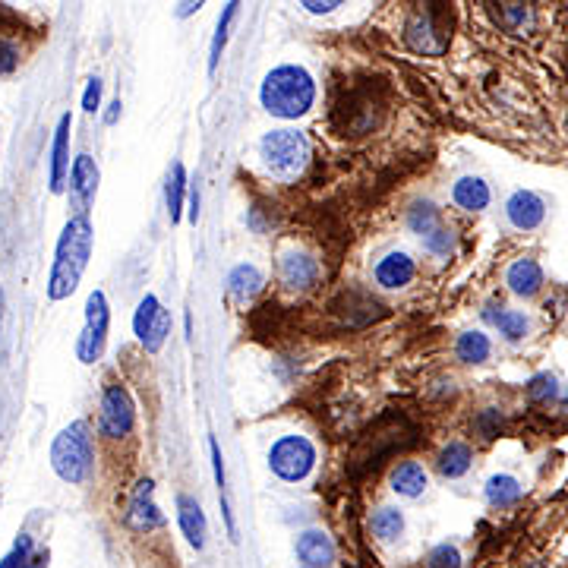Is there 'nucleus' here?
I'll list each match as a JSON object with an SVG mask.
<instances>
[{"label":"nucleus","mask_w":568,"mask_h":568,"mask_svg":"<svg viewBox=\"0 0 568 568\" xmlns=\"http://www.w3.org/2000/svg\"><path fill=\"white\" fill-rule=\"evenodd\" d=\"M89 253H92V225L89 215H73L67 221L64 234L57 240V253H54V269L48 278V297L51 300H64L79 288V278H83L89 266Z\"/></svg>","instance_id":"obj_1"},{"label":"nucleus","mask_w":568,"mask_h":568,"mask_svg":"<svg viewBox=\"0 0 568 568\" xmlns=\"http://www.w3.org/2000/svg\"><path fill=\"white\" fill-rule=\"evenodd\" d=\"M259 101L272 117L297 120L303 117L316 101V83L313 76L297 64H281L272 73H266L259 89Z\"/></svg>","instance_id":"obj_2"},{"label":"nucleus","mask_w":568,"mask_h":568,"mask_svg":"<svg viewBox=\"0 0 568 568\" xmlns=\"http://www.w3.org/2000/svg\"><path fill=\"white\" fill-rule=\"evenodd\" d=\"M51 468L64 483H83L92 471V436L83 420L57 433L51 445Z\"/></svg>","instance_id":"obj_3"},{"label":"nucleus","mask_w":568,"mask_h":568,"mask_svg":"<svg viewBox=\"0 0 568 568\" xmlns=\"http://www.w3.org/2000/svg\"><path fill=\"white\" fill-rule=\"evenodd\" d=\"M259 155L262 161L275 171V174H294L307 165L310 158V142L297 130H272L262 136L259 142Z\"/></svg>","instance_id":"obj_4"},{"label":"nucleus","mask_w":568,"mask_h":568,"mask_svg":"<svg viewBox=\"0 0 568 568\" xmlns=\"http://www.w3.org/2000/svg\"><path fill=\"white\" fill-rule=\"evenodd\" d=\"M313 464H316V449H313V442L303 436H281L269 449V468L284 483L307 480Z\"/></svg>","instance_id":"obj_5"},{"label":"nucleus","mask_w":568,"mask_h":568,"mask_svg":"<svg viewBox=\"0 0 568 568\" xmlns=\"http://www.w3.org/2000/svg\"><path fill=\"white\" fill-rule=\"evenodd\" d=\"M108 322H111V313H108V300L101 291H92L89 300H86V329L79 335V344H76V354L83 363H95L105 351V341H108Z\"/></svg>","instance_id":"obj_6"},{"label":"nucleus","mask_w":568,"mask_h":568,"mask_svg":"<svg viewBox=\"0 0 568 568\" xmlns=\"http://www.w3.org/2000/svg\"><path fill=\"white\" fill-rule=\"evenodd\" d=\"M408 225L414 234H420L423 247L436 253V256H449L452 253V231L442 225V215L433 202H414L408 212Z\"/></svg>","instance_id":"obj_7"},{"label":"nucleus","mask_w":568,"mask_h":568,"mask_svg":"<svg viewBox=\"0 0 568 568\" xmlns=\"http://www.w3.org/2000/svg\"><path fill=\"white\" fill-rule=\"evenodd\" d=\"M136 408L127 395L124 385H108L105 395H101V433L108 439H124L133 430Z\"/></svg>","instance_id":"obj_8"},{"label":"nucleus","mask_w":568,"mask_h":568,"mask_svg":"<svg viewBox=\"0 0 568 568\" xmlns=\"http://www.w3.org/2000/svg\"><path fill=\"white\" fill-rule=\"evenodd\" d=\"M404 42H408L417 54L436 57V54H442L445 48H449V35H445V32L436 26V13H433V10H423V13H417L411 23H408Z\"/></svg>","instance_id":"obj_9"},{"label":"nucleus","mask_w":568,"mask_h":568,"mask_svg":"<svg viewBox=\"0 0 568 568\" xmlns=\"http://www.w3.org/2000/svg\"><path fill=\"white\" fill-rule=\"evenodd\" d=\"M152 493H155L152 480H139L133 496H130V505H127V524L139 534H149V531H155V527H161V521H165L158 512Z\"/></svg>","instance_id":"obj_10"},{"label":"nucleus","mask_w":568,"mask_h":568,"mask_svg":"<svg viewBox=\"0 0 568 568\" xmlns=\"http://www.w3.org/2000/svg\"><path fill=\"white\" fill-rule=\"evenodd\" d=\"M95 190H98V168H95L92 155H76L73 168H70V199H73L76 215L89 212Z\"/></svg>","instance_id":"obj_11"},{"label":"nucleus","mask_w":568,"mask_h":568,"mask_svg":"<svg viewBox=\"0 0 568 568\" xmlns=\"http://www.w3.org/2000/svg\"><path fill=\"white\" fill-rule=\"evenodd\" d=\"M505 215H509L512 228L534 231V228L543 225V218H546V202L531 190H515L509 196V202H505Z\"/></svg>","instance_id":"obj_12"},{"label":"nucleus","mask_w":568,"mask_h":568,"mask_svg":"<svg viewBox=\"0 0 568 568\" xmlns=\"http://www.w3.org/2000/svg\"><path fill=\"white\" fill-rule=\"evenodd\" d=\"M297 559L303 568H329L335 562V543L326 531H303L297 537Z\"/></svg>","instance_id":"obj_13"},{"label":"nucleus","mask_w":568,"mask_h":568,"mask_svg":"<svg viewBox=\"0 0 568 568\" xmlns=\"http://www.w3.org/2000/svg\"><path fill=\"white\" fill-rule=\"evenodd\" d=\"M177 521H180V531H184L187 543L202 550L206 546V534H209V524H206V512L193 496H177Z\"/></svg>","instance_id":"obj_14"},{"label":"nucleus","mask_w":568,"mask_h":568,"mask_svg":"<svg viewBox=\"0 0 568 568\" xmlns=\"http://www.w3.org/2000/svg\"><path fill=\"white\" fill-rule=\"evenodd\" d=\"M414 272H417V266L408 253H389L376 262V281L389 291H398L404 284H411Z\"/></svg>","instance_id":"obj_15"},{"label":"nucleus","mask_w":568,"mask_h":568,"mask_svg":"<svg viewBox=\"0 0 568 568\" xmlns=\"http://www.w3.org/2000/svg\"><path fill=\"white\" fill-rule=\"evenodd\" d=\"M281 278L288 288H297V291H307L316 284L319 278V266L316 259L307 256V253H284L281 259Z\"/></svg>","instance_id":"obj_16"},{"label":"nucleus","mask_w":568,"mask_h":568,"mask_svg":"<svg viewBox=\"0 0 568 568\" xmlns=\"http://www.w3.org/2000/svg\"><path fill=\"white\" fill-rule=\"evenodd\" d=\"M505 284L515 297H534L543 288V272L534 259H515L505 272Z\"/></svg>","instance_id":"obj_17"},{"label":"nucleus","mask_w":568,"mask_h":568,"mask_svg":"<svg viewBox=\"0 0 568 568\" xmlns=\"http://www.w3.org/2000/svg\"><path fill=\"white\" fill-rule=\"evenodd\" d=\"M70 127H73V120H70V114H64L57 124L54 149H51V190L54 193H60V187H64V174L70 168Z\"/></svg>","instance_id":"obj_18"},{"label":"nucleus","mask_w":568,"mask_h":568,"mask_svg":"<svg viewBox=\"0 0 568 568\" xmlns=\"http://www.w3.org/2000/svg\"><path fill=\"white\" fill-rule=\"evenodd\" d=\"M452 199L464 212H483L490 206V187H486L480 177H461L452 187Z\"/></svg>","instance_id":"obj_19"},{"label":"nucleus","mask_w":568,"mask_h":568,"mask_svg":"<svg viewBox=\"0 0 568 568\" xmlns=\"http://www.w3.org/2000/svg\"><path fill=\"white\" fill-rule=\"evenodd\" d=\"M430 486V477H426L423 464L417 461H404L398 464V468L392 471V490L404 499H417L423 496V490Z\"/></svg>","instance_id":"obj_20"},{"label":"nucleus","mask_w":568,"mask_h":568,"mask_svg":"<svg viewBox=\"0 0 568 568\" xmlns=\"http://www.w3.org/2000/svg\"><path fill=\"white\" fill-rule=\"evenodd\" d=\"M471 464H474V452H471V445H464V442H449L445 449L439 452V461H436V468L442 477H449V480H458L471 471Z\"/></svg>","instance_id":"obj_21"},{"label":"nucleus","mask_w":568,"mask_h":568,"mask_svg":"<svg viewBox=\"0 0 568 568\" xmlns=\"http://www.w3.org/2000/svg\"><path fill=\"white\" fill-rule=\"evenodd\" d=\"M262 284H266V278H262V272L256 266H250V262H240V266H234L228 275V291L237 300H253L262 291Z\"/></svg>","instance_id":"obj_22"},{"label":"nucleus","mask_w":568,"mask_h":568,"mask_svg":"<svg viewBox=\"0 0 568 568\" xmlns=\"http://www.w3.org/2000/svg\"><path fill=\"white\" fill-rule=\"evenodd\" d=\"M518 499H521V483L512 474H493L486 480V502L493 509H509Z\"/></svg>","instance_id":"obj_23"},{"label":"nucleus","mask_w":568,"mask_h":568,"mask_svg":"<svg viewBox=\"0 0 568 568\" xmlns=\"http://www.w3.org/2000/svg\"><path fill=\"white\" fill-rule=\"evenodd\" d=\"M455 354L461 363H483V360H490L493 344L483 332H464L455 344Z\"/></svg>","instance_id":"obj_24"},{"label":"nucleus","mask_w":568,"mask_h":568,"mask_svg":"<svg viewBox=\"0 0 568 568\" xmlns=\"http://www.w3.org/2000/svg\"><path fill=\"white\" fill-rule=\"evenodd\" d=\"M187 171L180 161H174L171 165V174H168V215L171 221L177 225L180 218H184V196H187Z\"/></svg>","instance_id":"obj_25"},{"label":"nucleus","mask_w":568,"mask_h":568,"mask_svg":"<svg viewBox=\"0 0 568 568\" xmlns=\"http://www.w3.org/2000/svg\"><path fill=\"white\" fill-rule=\"evenodd\" d=\"M373 534L382 540V543H392L404 534V515L398 509H379L370 521Z\"/></svg>","instance_id":"obj_26"},{"label":"nucleus","mask_w":568,"mask_h":568,"mask_svg":"<svg viewBox=\"0 0 568 568\" xmlns=\"http://www.w3.org/2000/svg\"><path fill=\"white\" fill-rule=\"evenodd\" d=\"M486 319L496 322V329L505 341H521L527 335V316L518 310H499V313H486Z\"/></svg>","instance_id":"obj_27"},{"label":"nucleus","mask_w":568,"mask_h":568,"mask_svg":"<svg viewBox=\"0 0 568 568\" xmlns=\"http://www.w3.org/2000/svg\"><path fill=\"white\" fill-rule=\"evenodd\" d=\"M237 7L240 4H225V10H221L218 29H215V38H212V51H209V73H215L221 51H225V45H228V29H231V19L237 16Z\"/></svg>","instance_id":"obj_28"},{"label":"nucleus","mask_w":568,"mask_h":568,"mask_svg":"<svg viewBox=\"0 0 568 568\" xmlns=\"http://www.w3.org/2000/svg\"><path fill=\"white\" fill-rule=\"evenodd\" d=\"M161 313V303H158V297L155 294H146L139 300V307H136V316H133V332H136V338L142 341L146 338V332H149V326L155 322V316Z\"/></svg>","instance_id":"obj_29"},{"label":"nucleus","mask_w":568,"mask_h":568,"mask_svg":"<svg viewBox=\"0 0 568 568\" xmlns=\"http://www.w3.org/2000/svg\"><path fill=\"white\" fill-rule=\"evenodd\" d=\"M426 568H461V553L455 543H439L426 556Z\"/></svg>","instance_id":"obj_30"},{"label":"nucleus","mask_w":568,"mask_h":568,"mask_svg":"<svg viewBox=\"0 0 568 568\" xmlns=\"http://www.w3.org/2000/svg\"><path fill=\"white\" fill-rule=\"evenodd\" d=\"M527 392H531L534 401H550V398L559 395V385H556V379H553L550 373H540V376L531 379V385H527Z\"/></svg>","instance_id":"obj_31"},{"label":"nucleus","mask_w":568,"mask_h":568,"mask_svg":"<svg viewBox=\"0 0 568 568\" xmlns=\"http://www.w3.org/2000/svg\"><path fill=\"white\" fill-rule=\"evenodd\" d=\"M29 556H32V540L23 534V537L16 540L13 550H10V556H4V562H0V568H26Z\"/></svg>","instance_id":"obj_32"},{"label":"nucleus","mask_w":568,"mask_h":568,"mask_svg":"<svg viewBox=\"0 0 568 568\" xmlns=\"http://www.w3.org/2000/svg\"><path fill=\"white\" fill-rule=\"evenodd\" d=\"M502 19H505V23H509L512 29H524L527 23H531V10H527L524 4H505L502 7Z\"/></svg>","instance_id":"obj_33"},{"label":"nucleus","mask_w":568,"mask_h":568,"mask_svg":"<svg viewBox=\"0 0 568 568\" xmlns=\"http://www.w3.org/2000/svg\"><path fill=\"white\" fill-rule=\"evenodd\" d=\"M477 426H480V433L486 436V439H493L496 433H499V426H502V417H499V411H483L480 414V420H477Z\"/></svg>","instance_id":"obj_34"},{"label":"nucleus","mask_w":568,"mask_h":568,"mask_svg":"<svg viewBox=\"0 0 568 568\" xmlns=\"http://www.w3.org/2000/svg\"><path fill=\"white\" fill-rule=\"evenodd\" d=\"M16 64H19V51L13 45H7V42H0V76L13 73Z\"/></svg>","instance_id":"obj_35"},{"label":"nucleus","mask_w":568,"mask_h":568,"mask_svg":"<svg viewBox=\"0 0 568 568\" xmlns=\"http://www.w3.org/2000/svg\"><path fill=\"white\" fill-rule=\"evenodd\" d=\"M98 105H101V79H89L86 95H83V108L92 114V111H98Z\"/></svg>","instance_id":"obj_36"},{"label":"nucleus","mask_w":568,"mask_h":568,"mask_svg":"<svg viewBox=\"0 0 568 568\" xmlns=\"http://www.w3.org/2000/svg\"><path fill=\"white\" fill-rule=\"evenodd\" d=\"M300 7H307L310 13H332L335 7H341L338 0H326V4H316V0H303Z\"/></svg>","instance_id":"obj_37"},{"label":"nucleus","mask_w":568,"mask_h":568,"mask_svg":"<svg viewBox=\"0 0 568 568\" xmlns=\"http://www.w3.org/2000/svg\"><path fill=\"white\" fill-rule=\"evenodd\" d=\"M48 565V553H38V556H29L26 568H45Z\"/></svg>","instance_id":"obj_38"},{"label":"nucleus","mask_w":568,"mask_h":568,"mask_svg":"<svg viewBox=\"0 0 568 568\" xmlns=\"http://www.w3.org/2000/svg\"><path fill=\"white\" fill-rule=\"evenodd\" d=\"M199 218V193L193 190L190 193V221H196Z\"/></svg>","instance_id":"obj_39"},{"label":"nucleus","mask_w":568,"mask_h":568,"mask_svg":"<svg viewBox=\"0 0 568 568\" xmlns=\"http://www.w3.org/2000/svg\"><path fill=\"white\" fill-rule=\"evenodd\" d=\"M117 114H120V98H117V101H111V111L105 114L108 124H117Z\"/></svg>","instance_id":"obj_40"},{"label":"nucleus","mask_w":568,"mask_h":568,"mask_svg":"<svg viewBox=\"0 0 568 568\" xmlns=\"http://www.w3.org/2000/svg\"><path fill=\"white\" fill-rule=\"evenodd\" d=\"M199 7H202V4H180L177 13H180V16H187V13H193V10H199Z\"/></svg>","instance_id":"obj_41"},{"label":"nucleus","mask_w":568,"mask_h":568,"mask_svg":"<svg viewBox=\"0 0 568 568\" xmlns=\"http://www.w3.org/2000/svg\"><path fill=\"white\" fill-rule=\"evenodd\" d=\"M0 316H4V310H0Z\"/></svg>","instance_id":"obj_42"}]
</instances>
